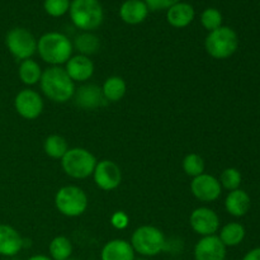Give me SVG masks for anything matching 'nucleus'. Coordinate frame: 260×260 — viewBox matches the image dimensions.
I'll return each instance as SVG.
<instances>
[{
    "instance_id": "obj_22",
    "label": "nucleus",
    "mask_w": 260,
    "mask_h": 260,
    "mask_svg": "<svg viewBox=\"0 0 260 260\" xmlns=\"http://www.w3.org/2000/svg\"><path fill=\"white\" fill-rule=\"evenodd\" d=\"M246 231L241 223L239 222H229L222 226L218 234V238L222 241L223 245L228 246H238L243 243L245 239Z\"/></svg>"
},
{
    "instance_id": "obj_6",
    "label": "nucleus",
    "mask_w": 260,
    "mask_h": 260,
    "mask_svg": "<svg viewBox=\"0 0 260 260\" xmlns=\"http://www.w3.org/2000/svg\"><path fill=\"white\" fill-rule=\"evenodd\" d=\"M131 245L135 253L144 256H155L167 245L165 235L156 226L144 225L137 228L131 236Z\"/></svg>"
},
{
    "instance_id": "obj_28",
    "label": "nucleus",
    "mask_w": 260,
    "mask_h": 260,
    "mask_svg": "<svg viewBox=\"0 0 260 260\" xmlns=\"http://www.w3.org/2000/svg\"><path fill=\"white\" fill-rule=\"evenodd\" d=\"M222 13L218 9H216V8H207L201 14V24L208 32H212V30L220 28L222 25Z\"/></svg>"
},
{
    "instance_id": "obj_23",
    "label": "nucleus",
    "mask_w": 260,
    "mask_h": 260,
    "mask_svg": "<svg viewBox=\"0 0 260 260\" xmlns=\"http://www.w3.org/2000/svg\"><path fill=\"white\" fill-rule=\"evenodd\" d=\"M18 76L19 80L24 85L32 86L40 83L41 76H42V69L37 61L28 58V60L20 61L19 69H18Z\"/></svg>"
},
{
    "instance_id": "obj_7",
    "label": "nucleus",
    "mask_w": 260,
    "mask_h": 260,
    "mask_svg": "<svg viewBox=\"0 0 260 260\" xmlns=\"http://www.w3.org/2000/svg\"><path fill=\"white\" fill-rule=\"evenodd\" d=\"M89 200L86 193L76 185H65L55 194V207L66 217H79L88 210Z\"/></svg>"
},
{
    "instance_id": "obj_21",
    "label": "nucleus",
    "mask_w": 260,
    "mask_h": 260,
    "mask_svg": "<svg viewBox=\"0 0 260 260\" xmlns=\"http://www.w3.org/2000/svg\"><path fill=\"white\" fill-rule=\"evenodd\" d=\"M102 91H103L104 99L111 103H117L121 101L127 91V84L121 76H109L106 79L103 85L101 86Z\"/></svg>"
},
{
    "instance_id": "obj_30",
    "label": "nucleus",
    "mask_w": 260,
    "mask_h": 260,
    "mask_svg": "<svg viewBox=\"0 0 260 260\" xmlns=\"http://www.w3.org/2000/svg\"><path fill=\"white\" fill-rule=\"evenodd\" d=\"M71 0H45L43 2V9L46 14L53 18H60L68 14L70 9Z\"/></svg>"
},
{
    "instance_id": "obj_8",
    "label": "nucleus",
    "mask_w": 260,
    "mask_h": 260,
    "mask_svg": "<svg viewBox=\"0 0 260 260\" xmlns=\"http://www.w3.org/2000/svg\"><path fill=\"white\" fill-rule=\"evenodd\" d=\"M5 46L10 55L18 61L32 58L37 52V40L30 30L23 27L12 28L5 36Z\"/></svg>"
},
{
    "instance_id": "obj_12",
    "label": "nucleus",
    "mask_w": 260,
    "mask_h": 260,
    "mask_svg": "<svg viewBox=\"0 0 260 260\" xmlns=\"http://www.w3.org/2000/svg\"><path fill=\"white\" fill-rule=\"evenodd\" d=\"M190 192L201 202L210 203L215 202L220 198L221 193H222V187L217 178L203 173L192 179Z\"/></svg>"
},
{
    "instance_id": "obj_34",
    "label": "nucleus",
    "mask_w": 260,
    "mask_h": 260,
    "mask_svg": "<svg viewBox=\"0 0 260 260\" xmlns=\"http://www.w3.org/2000/svg\"><path fill=\"white\" fill-rule=\"evenodd\" d=\"M28 260H52V259L48 258V256H46V255H41V254H38V255L30 256Z\"/></svg>"
},
{
    "instance_id": "obj_10",
    "label": "nucleus",
    "mask_w": 260,
    "mask_h": 260,
    "mask_svg": "<svg viewBox=\"0 0 260 260\" xmlns=\"http://www.w3.org/2000/svg\"><path fill=\"white\" fill-rule=\"evenodd\" d=\"M94 183L99 189L104 192H111L117 189L122 182L121 168L112 160H101L96 162L93 173Z\"/></svg>"
},
{
    "instance_id": "obj_24",
    "label": "nucleus",
    "mask_w": 260,
    "mask_h": 260,
    "mask_svg": "<svg viewBox=\"0 0 260 260\" xmlns=\"http://www.w3.org/2000/svg\"><path fill=\"white\" fill-rule=\"evenodd\" d=\"M73 47L79 51V55L91 56L96 53L101 48V41L94 33L91 32H81L74 40Z\"/></svg>"
},
{
    "instance_id": "obj_11",
    "label": "nucleus",
    "mask_w": 260,
    "mask_h": 260,
    "mask_svg": "<svg viewBox=\"0 0 260 260\" xmlns=\"http://www.w3.org/2000/svg\"><path fill=\"white\" fill-rule=\"evenodd\" d=\"M189 225L196 234L201 236L216 235L220 230V217L208 207H198L189 216Z\"/></svg>"
},
{
    "instance_id": "obj_26",
    "label": "nucleus",
    "mask_w": 260,
    "mask_h": 260,
    "mask_svg": "<svg viewBox=\"0 0 260 260\" xmlns=\"http://www.w3.org/2000/svg\"><path fill=\"white\" fill-rule=\"evenodd\" d=\"M51 259L68 260L73 254V244L66 236H56L48 245Z\"/></svg>"
},
{
    "instance_id": "obj_15",
    "label": "nucleus",
    "mask_w": 260,
    "mask_h": 260,
    "mask_svg": "<svg viewBox=\"0 0 260 260\" xmlns=\"http://www.w3.org/2000/svg\"><path fill=\"white\" fill-rule=\"evenodd\" d=\"M65 71L74 83H85L93 76L94 63L88 56L75 55L71 56L66 62Z\"/></svg>"
},
{
    "instance_id": "obj_36",
    "label": "nucleus",
    "mask_w": 260,
    "mask_h": 260,
    "mask_svg": "<svg viewBox=\"0 0 260 260\" xmlns=\"http://www.w3.org/2000/svg\"><path fill=\"white\" fill-rule=\"evenodd\" d=\"M135 260H147V259H135Z\"/></svg>"
},
{
    "instance_id": "obj_25",
    "label": "nucleus",
    "mask_w": 260,
    "mask_h": 260,
    "mask_svg": "<svg viewBox=\"0 0 260 260\" xmlns=\"http://www.w3.org/2000/svg\"><path fill=\"white\" fill-rule=\"evenodd\" d=\"M43 150L51 159L61 160L63 155L68 152L69 145L65 137L60 136V135H50L43 142Z\"/></svg>"
},
{
    "instance_id": "obj_32",
    "label": "nucleus",
    "mask_w": 260,
    "mask_h": 260,
    "mask_svg": "<svg viewBox=\"0 0 260 260\" xmlns=\"http://www.w3.org/2000/svg\"><path fill=\"white\" fill-rule=\"evenodd\" d=\"M111 225L117 230H124L129 223V217L126 212L123 211H116L113 215L111 216Z\"/></svg>"
},
{
    "instance_id": "obj_17",
    "label": "nucleus",
    "mask_w": 260,
    "mask_h": 260,
    "mask_svg": "<svg viewBox=\"0 0 260 260\" xmlns=\"http://www.w3.org/2000/svg\"><path fill=\"white\" fill-rule=\"evenodd\" d=\"M150 10L144 0H126L119 7V18L129 25H137L145 22Z\"/></svg>"
},
{
    "instance_id": "obj_31",
    "label": "nucleus",
    "mask_w": 260,
    "mask_h": 260,
    "mask_svg": "<svg viewBox=\"0 0 260 260\" xmlns=\"http://www.w3.org/2000/svg\"><path fill=\"white\" fill-rule=\"evenodd\" d=\"M144 2L150 12H157V10H168L170 7L182 0H144Z\"/></svg>"
},
{
    "instance_id": "obj_4",
    "label": "nucleus",
    "mask_w": 260,
    "mask_h": 260,
    "mask_svg": "<svg viewBox=\"0 0 260 260\" xmlns=\"http://www.w3.org/2000/svg\"><path fill=\"white\" fill-rule=\"evenodd\" d=\"M206 52L215 60H226L231 57L239 48V36L228 25L208 32L205 41Z\"/></svg>"
},
{
    "instance_id": "obj_13",
    "label": "nucleus",
    "mask_w": 260,
    "mask_h": 260,
    "mask_svg": "<svg viewBox=\"0 0 260 260\" xmlns=\"http://www.w3.org/2000/svg\"><path fill=\"white\" fill-rule=\"evenodd\" d=\"M73 98L74 103L79 108L86 109V111L98 109L107 103L102 88L95 84H84V85L79 86L78 89H75V94Z\"/></svg>"
},
{
    "instance_id": "obj_2",
    "label": "nucleus",
    "mask_w": 260,
    "mask_h": 260,
    "mask_svg": "<svg viewBox=\"0 0 260 260\" xmlns=\"http://www.w3.org/2000/svg\"><path fill=\"white\" fill-rule=\"evenodd\" d=\"M73 42L61 32H47L37 41V52L41 60L51 66L66 63L73 56Z\"/></svg>"
},
{
    "instance_id": "obj_20",
    "label": "nucleus",
    "mask_w": 260,
    "mask_h": 260,
    "mask_svg": "<svg viewBox=\"0 0 260 260\" xmlns=\"http://www.w3.org/2000/svg\"><path fill=\"white\" fill-rule=\"evenodd\" d=\"M251 206L250 196L243 189H235L229 192L225 200V208L234 217H244L249 212Z\"/></svg>"
},
{
    "instance_id": "obj_27",
    "label": "nucleus",
    "mask_w": 260,
    "mask_h": 260,
    "mask_svg": "<svg viewBox=\"0 0 260 260\" xmlns=\"http://www.w3.org/2000/svg\"><path fill=\"white\" fill-rule=\"evenodd\" d=\"M182 168L185 174L193 179V178L205 173V160L201 155L190 152V154L185 155L184 159H183Z\"/></svg>"
},
{
    "instance_id": "obj_1",
    "label": "nucleus",
    "mask_w": 260,
    "mask_h": 260,
    "mask_svg": "<svg viewBox=\"0 0 260 260\" xmlns=\"http://www.w3.org/2000/svg\"><path fill=\"white\" fill-rule=\"evenodd\" d=\"M40 86L50 101L60 104L73 99L76 89L75 83L71 80L65 69L60 66H51L42 71Z\"/></svg>"
},
{
    "instance_id": "obj_18",
    "label": "nucleus",
    "mask_w": 260,
    "mask_h": 260,
    "mask_svg": "<svg viewBox=\"0 0 260 260\" xmlns=\"http://www.w3.org/2000/svg\"><path fill=\"white\" fill-rule=\"evenodd\" d=\"M196 10L189 3L179 2L167 10V22L174 28H185L194 20Z\"/></svg>"
},
{
    "instance_id": "obj_14",
    "label": "nucleus",
    "mask_w": 260,
    "mask_h": 260,
    "mask_svg": "<svg viewBox=\"0 0 260 260\" xmlns=\"http://www.w3.org/2000/svg\"><path fill=\"white\" fill-rule=\"evenodd\" d=\"M196 260H225L226 246L217 235L202 236L194 246Z\"/></svg>"
},
{
    "instance_id": "obj_29",
    "label": "nucleus",
    "mask_w": 260,
    "mask_h": 260,
    "mask_svg": "<svg viewBox=\"0 0 260 260\" xmlns=\"http://www.w3.org/2000/svg\"><path fill=\"white\" fill-rule=\"evenodd\" d=\"M220 184L221 187L228 189L229 192L231 190L239 189L241 185V180H243V177H241L240 170H238L236 168H226L220 175Z\"/></svg>"
},
{
    "instance_id": "obj_35",
    "label": "nucleus",
    "mask_w": 260,
    "mask_h": 260,
    "mask_svg": "<svg viewBox=\"0 0 260 260\" xmlns=\"http://www.w3.org/2000/svg\"><path fill=\"white\" fill-rule=\"evenodd\" d=\"M68 260H78V259H73V258H69Z\"/></svg>"
},
{
    "instance_id": "obj_9",
    "label": "nucleus",
    "mask_w": 260,
    "mask_h": 260,
    "mask_svg": "<svg viewBox=\"0 0 260 260\" xmlns=\"http://www.w3.org/2000/svg\"><path fill=\"white\" fill-rule=\"evenodd\" d=\"M15 112L22 118L33 121L42 114L45 103L40 93L33 89H22L14 98Z\"/></svg>"
},
{
    "instance_id": "obj_5",
    "label": "nucleus",
    "mask_w": 260,
    "mask_h": 260,
    "mask_svg": "<svg viewBox=\"0 0 260 260\" xmlns=\"http://www.w3.org/2000/svg\"><path fill=\"white\" fill-rule=\"evenodd\" d=\"M96 157L84 147H73L61 159V168L73 179H86L93 175L96 167Z\"/></svg>"
},
{
    "instance_id": "obj_33",
    "label": "nucleus",
    "mask_w": 260,
    "mask_h": 260,
    "mask_svg": "<svg viewBox=\"0 0 260 260\" xmlns=\"http://www.w3.org/2000/svg\"><path fill=\"white\" fill-rule=\"evenodd\" d=\"M243 260H260V248L251 249L250 251H248L244 255Z\"/></svg>"
},
{
    "instance_id": "obj_19",
    "label": "nucleus",
    "mask_w": 260,
    "mask_h": 260,
    "mask_svg": "<svg viewBox=\"0 0 260 260\" xmlns=\"http://www.w3.org/2000/svg\"><path fill=\"white\" fill-rule=\"evenodd\" d=\"M102 260H135V250L131 243L123 239H114L103 246Z\"/></svg>"
},
{
    "instance_id": "obj_3",
    "label": "nucleus",
    "mask_w": 260,
    "mask_h": 260,
    "mask_svg": "<svg viewBox=\"0 0 260 260\" xmlns=\"http://www.w3.org/2000/svg\"><path fill=\"white\" fill-rule=\"evenodd\" d=\"M69 15L81 32L98 29L104 20V10L99 0H71Z\"/></svg>"
},
{
    "instance_id": "obj_16",
    "label": "nucleus",
    "mask_w": 260,
    "mask_h": 260,
    "mask_svg": "<svg viewBox=\"0 0 260 260\" xmlns=\"http://www.w3.org/2000/svg\"><path fill=\"white\" fill-rule=\"evenodd\" d=\"M24 245L22 235L13 226L0 223V255L14 256Z\"/></svg>"
}]
</instances>
